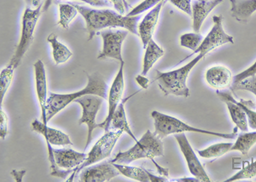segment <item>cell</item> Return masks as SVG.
Here are the masks:
<instances>
[{
    "instance_id": "1",
    "label": "cell",
    "mask_w": 256,
    "mask_h": 182,
    "mask_svg": "<svg viewBox=\"0 0 256 182\" xmlns=\"http://www.w3.org/2000/svg\"><path fill=\"white\" fill-rule=\"evenodd\" d=\"M73 4L86 22L88 42L92 40L99 31L107 28H123L135 36H138L137 24L141 15L128 16L113 10L92 9L76 4Z\"/></svg>"
},
{
    "instance_id": "28",
    "label": "cell",
    "mask_w": 256,
    "mask_h": 182,
    "mask_svg": "<svg viewBox=\"0 0 256 182\" xmlns=\"http://www.w3.org/2000/svg\"><path fill=\"white\" fill-rule=\"evenodd\" d=\"M233 143L223 142L212 144L204 150H198L199 156L204 158H217L232 150Z\"/></svg>"
},
{
    "instance_id": "29",
    "label": "cell",
    "mask_w": 256,
    "mask_h": 182,
    "mask_svg": "<svg viewBox=\"0 0 256 182\" xmlns=\"http://www.w3.org/2000/svg\"><path fill=\"white\" fill-rule=\"evenodd\" d=\"M78 13H79L78 10L73 4H59L60 19L58 25L61 26L64 30H68L70 22L73 21Z\"/></svg>"
},
{
    "instance_id": "43",
    "label": "cell",
    "mask_w": 256,
    "mask_h": 182,
    "mask_svg": "<svg viewBox=\"0 0 256 182\" xmlns=\"http://www.w3.org/2000/svg\"><path fill=\"white\" fill-rule=\"evenodd\" d=\"M60 1H66V0H60Z\"/></svg>"
},
{
    "instance_id": "9",
    "label": "cell",
    "mask_w": 256,
    "mask_h": 182,
    "mask_svg": "<svg viewBox=\"0 0 256 182\" xmlns=\"http://www.w3.org/2000/svg\"><path fill=\"white\" fill-rule=\"evenodd\" d=\"M212 26L207 36H205L201 44L198 49L193 52L192 55L202 53L207 55L212 50L226 44H234V38L224 32L223 28V18L222 16H212ZM190 55V56H192Z\"/></svg>"
},
{
    "instance_id": "21",
    "label": "cell",
    "mask_w": 256,
    "mask_h": 182,
    "mask_svg": "<svg viewBox=\"0 0 256 182\" xmlns=\"http://www.w3.org/2000/svg\"><path fill=\"white\" fill-rule=\"evenodd\" d=\"M230 14L241 24H246L256 12V0H230Z\"/></svg>"
},
{
    "instance_id": "15",
    "label": "cell",
    "mask_w": 256,
    "mask_h": 182,
    "mask_svg": "<svg viewBox=\"0 0 256 182\" xmlns=\"http://www.w3.org/2000/svg\"><path fill=\"white\" fill-rule=\"evenodd\" d=\"M218 98L224 102L227 106V109L230 113V118L235 124L236 128L242 132L248 131V122L247 114L239 104L238 101L235 100L230 92L216 91Z\"/></svg>"
},
{
    "instance_id": "2",
    "label": "cell",
    "mask_w": 256,
    "mask_h": 182,
    "mask_svg": "<svg viewBox=\"0 0 256 182\" xmlns=\"http://www.w3.org/2000/svg\"><path fill=\"white\" fill-rule=\"evenodd\" d=\"M88 79L86 86L74 94L50 92L46 104V118L48 122L52 120L58 113L65 109L70 104L88 94L98 95L104 100L108 98V85L105 82L104 78L101 74L98 72L92 74H88Z\"/></svg>"
},
{
    "instance_id": "25",
    "label": "cell",
    "mask_w": 256,
    "mask_h": 182,
    "mask_svg": "<svg viewBox=\"0 0 256 182\" xmlns=\"http://www.w3.org/2000/svg\"><path fill=\"white\" fill-rule=\"evenodd\" d=\"M47 42H49L52 48V56L56 64H64L73 56L72 52L65 44H62L61 42H59L55 34H50L47 37Z\"/></svg>"
},
{
    "instance_id": "12",
    "label": "cell",
    "mask_w": 256,
    "mask_h": 182,
    "mask_svg": "<svg viewBox=\"0 0 256 182\" xmlns=\"http://www.w3.org/2000/svg\"><path fill=\"white\" fill-rule=\"evenodd\" d=\"M124 66L125 62H120V70L117 73L116 76L114 80L113 83L111 85V88L108 90V116L102 124H98L96 128H102L105 132L110 130L111 120L113 118V114L117 107L119 106L120 103L122 100L123 92H124V86H125V82H124Z\"/></svg>"
},
{
    "instance_id": "18",
    "label": "cell",
    "mask_w": 256,
    "mask_h": 182,
    "mask_svg": "<svg viewBox=\"0 0 256 182\" xmlns=\"http://www.w3.org/2000/svg\"><path fill=\"white\" fill-rule=\"evenodd\" d=\"M205 79L208 84L217 91H223L232 88L233 82L232 71L222 65H216L208 68Z\"/></svg>"
},
{
    "instance_id": "26",
    "label": "cell",
    "mask_w": 256,
    "mask_h": 182,
    "mask_svg": "<svg viewBox=\"0 0 256 182\" xmlns=\"http://www.w3.org/2000/svg\"><path fill=\"white\" fill-rule=\"evenodd\" d=\"M256 144V131L254 132H242L236 137V142L233 144L232 150H236L242 155L247 156L251 148Z\"/></svg>"
},
{
    "instance_id": "13",
    "label": "cell",
    "mask_w": 256,
    "mask_h": 182,
    "mask_svg": "<svg viewBox=\"0 0 256 182\" xmlns=\"http://www.w3.org/2000/svg\"><path fill=\"white\" fill-rule=\"evenodd\" d=\"M175 140H177L178 144L180 146L181 152L184 156L187 166L192 176L196 178L199 182H211V179L205 170L204 165L202 164L201 162L196 155L195 152L192 149L186 134L184 132L177 134L175 136Z\"/></svg>"
},
{
    "instance_id": "11",
    "label": "cell",
    "mask_w": 256,
    "mask_h": 182,
    "mask_svg": "<svg viewBox=\"0 0 256 182\" xmlns=\"http://www.w3.org/2000/svg\"><path fill=\"white\" fill-rule=\"evenodd\" d=\"M128 30H102L98 32L102 38V49L98 58H113L123 62L122 47L128 36Z\"/></svg>"
},
{
    "instance_id": "27",
    "label": "cell",
    "mask_w": 256,
    "mask_h": 182,
    "mask_svg": "<svg viewBox=\"0 0 256 182\" xmlns=\"http://www.w3.org/2000/svg\"><path fill=\"white\" fill-rule=\"evenodd\" d=\"M113 164L120 171V174H122L124 176L130 178V179L135 180L137 182H150L148 172H147V170H146V168L132 167V166H128V164Z\"/></svg>"
},
{
    "instance_id": "3",
    "label": "cell",
    "mask_w": 256,
    "mask_h": 182,
    "mask_svg": "<svg viewBox=\"0 0 256 182\" xmlns=\"http://www.w3.org/2000/svg\"><path fill=\"white\" fill-rule=\"evenodd\" d=\"M205 58V55L199 53L190 62L180 68L168 72L156 70V80L165 96L174 95L180 97H190V89L187 86V79L190 71L195 68L198 62Z\"/></svg>"
},
{
    "instance_id": "5",
    "label": "cell",
    "mask_w": 256,
    "mask_h": 182,
    "mask_svg": "<svg viewBox=\"0 0 256 182\" xmlns=\"http://www.w3.org/2000/svg\"><path fill=\"white\" fill-rule=\"evenodd\" d=\"M164 156V146L162 140L150 130L142 136L134 146L126 152H120L114 158L111 159L112 164H129L140 159H150L154 161L156 156Z\"/></svg>"
},
{
    "instance_id": "22",
    "label": "cell",
    "mask_w": 256,
    "mask_h": 182,
    "mask_svg": "<svg viewBox=\"0 0 256 182\" xmlns=\"http://www.w3.org/2000/svg\"><path fill=\"white\" fill-rule=\"evenodd\" d=\"M126 98L125 100H123L119 106L117 107L116 110L114 113L113 118L110 122V130H116V131H122V132H126V134L130 136L135 142H137L138 140L134 134V132L132 131L130 125L128 124V119H126V114L125 104L128 102V100L131 98Z\"/></svg>"
},
{
    "instance_id": "34",
    "label": "cell",
    "mask_w": 256,
    "mask_h": 182,
    "mask_svg": "<svg viewBox=\"0 0 256 182\" xmlns=\"http://www.w3.org/2000/svg\"><path fill=\"white\" fill-rule=\"evenodd\" d=\"M256 74V61L254 62L253 64L250 66L248 68H246L245 70L242 71L241 73L238 74L235 76H233L232 85L238 84V83L242 82V80L248 78V77L253 76Z\"/></svg>"
},
{
    "instance_id": "32",
    "label": "cell",
    "mask_w": 256,
    "mask_h": 182,
    "mask_svg": "<svg viewBox=\"0 0 256 182\" xmlns=\"http://www.w3.org/2000/svg\"><path fill=\"white\" fill-rule=\"evenodd\" d=\"M232 91L250 92L256 96V74L242 80V82L232 86Z\"/></svg>"
},
{
    "instance_id": "31",
    "label": "cell",
    "mask_w": 256,
    "mask_h": 182,
    "mask_svg": "<svg viewBox=\"0 0 256 182\" xmlns=\"http://www.w3.org/2000/svg\"><path fill=\"white\" fill-rule=\"evenodd\" d=\"M204 38V36L200 32H186L180 36V40L181 46L195 52L201 44Z\"/></svg>"
},
{
    "instance_id": "41",
    "label": "cell",
    "mask_w": 256,
    "mask_h": 182,
    "mask_svg": "<svg viewBox=\"0 0 256 182\" xmlns=\"http://www.w3.org/2000/svg\"><path fill=\"white\" fill-rule=\"evenodd\" d=\"M148 172V177H150V182H169L168 179L166 178V177H160V176H154L153 174L150 173V171L147 170Z\"/></svg>"
},
{
    "instance_id": "42",
    "label": "cell",
    "mask_w": 256,
    "mask_h": 182,
    "mask_svg": "<svg viewBox=\"0 0 256 182\" xmlns=\"http://www.w3.org/2000/svg\"><path fill=\"white\" fill-rule=\"evenodd\" d=\"M172 182H199L196 178L189 179V178H183V179L172 180Z\"/></svg>"
},
{
    "instance_id": "6",
    "label": "cell",
    "mask_w": 256,
    "mask_h": 182,
    "mask_svg": "<svg viewBox=\"0 0 256 182\" xmlns=\"http://www.w3.org/2000/svg\"><path fill=\"white\" fill-rule=\"evenodd\" d=\"M44 3L40 4L36 9H31L28 7H26L25 9L22 16V21L20 40L16 46L14 55L10 59L9 66L16 68L22 64V58L32 44L35 26L40 18L41 13L42 12H44Z\"/></svg>"
},
{
    "instance_id": "20",
    "label": "cell",
    "mask_w": 256,
    "mask_h": 182,
    "mask_svg": "<svg viewBox=\"0 0 256 182\" xmlns=\"http://www.w3.org/2000/svg\"><path fill=\"white\" fill-rule=\"evenodd\" d=\"M53 155L56 164L61 168L72 170L84 162L88 154L78 152L73 149H53Z\"/></svg>"
},
{
    "instance_id": "19",
    "label": "cell",
    "mask_w": 256,
    "mask_h": 182,
    "mask_svg": "<svg viewBox=\"0 0 256 182\" xmlns=\"http://www.w3.org/2000/svg\"><path fill=\"white\" fill-rule=\"evenodd\" d=\"M224 0H194L192 3V26L194 32H200L204 22L210 12Z\"/></svg>"
},
{
    "instance_id": "33",
    "label": "cell",
    "mask_w": 256,
    "mask_h": 182,
    "mask_svg": "<svg viewBox=\"0 0 256 182\" xmlns=\"http://www.w3.org/2000/svg\"><path fill=\"white\" fill-rule=\"evenodd\" d=\"M239 104L241 106L242 110H244L247 114L248 122V126L252 130H256V112L251 109L250 104L252 101H244L241 100L238 102Z\"/></svg>"
},
{
    "instance_id": "16",
    "label": "cell",
    "mask_w": 256,
    "mask_h": 182,
    "mask_svg": "<svg viewBox=\"0 0 256 182\" xmlns=\"http://www.w3.org/2000/svg\"><path fill=\"white\" fill-rule=\"evenodd\" d=\"M34 68L35 88H36L38 103L40 106L42 122L47 125L48 120L46 118V104L48 96H47L46 71L44 62L41 60L36 61L34 64Z\"/></svg>"
},
{
    "instance_id": "36",
    "label": "cell",
    "mask_w": 256,
    "mask_h": 182,
    "mask_svg": "<svg viewBox=\"0 0 256 182\" xmlns=\"http://www.w3.org/2000/svg\"><path fill=\"white\" fill-rule=\"evenodd\" d=\"M8 134V116L4 112L3 108L0 110V137L2 140H6Z\"/></svg>"
},
{
    "instance_id": "38",
    "label": "cell",
    "mask_w": 256,
    "mask_h": 182,
    "mask_svg": "<svg viewBox=\"0 0 256 182\" xmlns=\"http://www.w3.org/2000/svg\"><path fill=\"white\" fill-rule=\"evenodd\" d=\"M82 2L88 4L89 6H94V7H108L110 6V4L108 3V0H80Z\"/></svg>"
},
{
    "instance_id": "10",
    "label": "cell",
    "mask_w": 256,
    "mask_h": 182,
    "mask_svg": "<svg viewBox=\"0 0 256 182\" xmlns=\"http://www.w3.org/2000/svg\"><path fill=\"white\" fill-rule=\"evenodd\" d=\"M102 98L99 97L98 95L88 94L76 100V103L79 104L82 108V116L79 120V125H88V140L84 150L89 146L92 140V134L98 126L96 122V114L102 106Z\"/></svg>"
},
{
    "instance_id": "8",
    "label": "cell",
    "mask_w": 256,
    "mask_h": 182,
    "mask_svg": "<svg viewBox=\"0 0 256 182\" xmlns=\"http://www.w3.org/2000/svg\"><path fill=\"white\" fill-rule=\"evenodd\" d=\"M31 126H32V131L42 134L46 141L48 156H49L50 168H52L50 176H56V174L58 173L62 168L56 164L54 155H53V148L52 146H71V144H73V143H72V141L70 140V136L66 134L65 132H62L58 130H56V128H50L43 122H41L37 119H35L32 122Z\"/></svg>"
},
{
    "instance_id": "24",
    "label": "cell",
    "mask_w": 256,
    "mask_h": 182,
    "mask_svg": "<svg viewBox=\"0 0 256 182\" xmlns=\"http://www.w3.org/2000/svg\"><path fill=\"white\" fill-rule=\"evenodd\" d=\"M233 161L236 162V164H239V167L233 168L234 170H238V172L234 176L227 179L226 182H236L241 180L252 179L256 176V160L250 159L246 161H242L239 159L238 161L236 159H233Z\"/></svg>"
},
{
    "instance_id": "7",
    "label": "cell",
    "mask_w": 256,
    "mask_h": 182,
    "mask_svg": "<svg viewBox=\"0 0 256 182\" xmlns=\"http://www.w3.org/2000/svg\"><path fill=\"white\" fill-rule=\"evenodd\" d=\"M122 134L123 132L122 131H116V130H112L105 132L104 134L101 137V138L96 142V144H94V146L90 150V152L88 153V158L84 160V162L78 167L74 168L73 173H72L71 178L68 180V182L74 180V178L84 168L94 164L96 162H98L102 161L104 159L110 156L112 150L116 146V144L120 137L122 136Z\"/></svg>"
},
{
    "instance_id": "30",
    "label": "cell",
    "mask_w": 256,
    "mask_h": 182,
    "mask_svg": "<svg viewBox=\"0 0 256 182\" xmlns=\"http://www.w3.org/2000/svg\"><path fill=\"white\" fill-rule=\"evenodd\" d=\"M14 70L15 68L12 66H7L4 68L0 74V104L2 107L4 98L9 89L10 86L12 84L13 78H14Z\"/></svg>"
},
{
    "instance_id": "39",
    "label": "cell",
    "mask_w": 256,
    "mask_h": 182,
    "mask_svg": "<svg viewBox=\"0 0 256 182\" xmlns=\"http://www.w3.org/2000/svg\"><path fill=\"white\" fill-rule=\"evenodd\" d=\"M135 80H136V82L138 83V85L141 86L143 89L148 88V86L150 84V80H148L146 76H143L142 74L135 77Z\"/></svg>"
},
{
    "instance_id": "40",
    "label": "cell",
    "mask_w": 256,
    "mask_h": 182,
    "mask_svg": "<svg viewBox=\"0 0 256 182\" xmlns=\"http://www.w3.org/2000/svg\"><path fill=\"white\" fill-rule=\"evenodd\" d=\"M26 173V171L25 170H14L10 172V174L15 179L16 182H22L24 180V177Z\"/></svg>"
},
{
    "instance_id": "37",
    "label": "cell",
    "mask_w": 256,
    "mask_h": 182,
    "mask_svg": "<svg viewBox=\"0 0 256 182\" xmlns=\"http://www.w3.org/2000/svg\"><path fill=\"white\" fill-rule=\"evenodd\" d=\"M26 7L31 9H36L38 6L44 3V10H47L49 8L50 4H52V0H25Z\"/></svg>"
},
{
    "instance_id": "23",
    "label": "cell",
    "mask_w": 256,
    "mask_h": 182,
    "mask_svg": "<svg viewBox=\"0 0 256 182\" xmlns=\"http://www.w3.org/2000/svg\"><path fill=\"white\" fill-rule=\"evenodd\" d=\"M144 50H146V52L144 56L143 70H142L143 76H146L150 72L154 64L158 62V59H160L162 56H163L165 53L162 48L160 46H158L154 42L153 38L148 42Z\"/></svg>"
},
{
    "instance_id": "14",
    "label": "cell",
    "mask_w": 256,
    "mask_h": 182,
    "mask_svg": "<svg viewBox=\"0 0 256 182\" xmlns=\"http://www.w3.org/2000/svg\"><path fill=\"white\" fill-rule=\"evenodd\" d=\"M80 174V180L83 182H107L120 174V171L110 162L84 168Z\"/></svg>"
},
{
    "instance_id": "17",
    "label": "cell",
    "mask_w": 256,
    "mask_h": 182,
    "mask_svg": "<svg viewBox=\"0 0 256 182\" xmlns=\"http://www.w3.org/2000/svg\"><path fill=\"white\" fill-rule=\"evenodd\" d=\"M165 1H162L156 6L153 7L147 15L143 18L140 25L138 26V36L141 38L143 46L146 49L148 42H150L154 34V30L158 25V19L160 16V10L162 9Z\"/></svg>"
},
{
    "instance_id": "35",
    "label": "cell",
    "mask_w": 256,
    "mask_h": 182,
    "mask_svg": "<svg viewBox=\"0 0 256 182\" xmlns=\"http://www.w3.org/2000/svg\"><path fill=\"white\" fill-rule=\"evenodd\" d=\"M168 1L174 4L178 9L186 13L188 15L192 16V0H165V3Z\"/></svg>"
},
{
    "instance_id": "4",
    "label": "cell",
    "mask_w": 256,
    "mask_h": 182,
    "mask_svg": "<svg viewBox=\"0 0 256 182\" xmlns=\"http://www.w3.org/2000/svg\"><path fill=\"white\" fill-rule=\"evenodd\" d=\"M152 118L154 120V134L163 140L170 134H177L180 132H198L208 136H216L226 140H235L238 136V128L233 130L232 132L224 134L210 131V130H200L198 128L190 126L189 124L184 122L178 118L171 116L169 114H163L162 112L154 110L152 112Z\"/></svg>"
}]
</instances>
